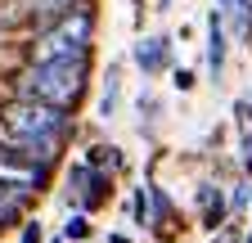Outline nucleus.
Listing matches in <instances>:
<instances>
[{
	"mask_svg": "<svg viewBox=\"0 0 252 243\" xmlns=\"http://www.w3.org/2000/svg\"><path fill=\"white\" fill-rule=\"evenodd\" d=\"M198 198H203V207H207V230H216V225H220V216H225V203H220V194H216L212 185H203V194H198Z\"/></svg>",
	"mask_w": 252,
	"mask_h": 243,
	"instance_id": "obj_7",
	"label": "nucleus"
},
{
	"mask_svg": "<svg viewBox=\"0 0 252 243\" xmlns=\"http://www.w3.org/2000/svg\"><path fill=\"white\" fill-rule=\"evenodd\" d=\"M207 68H212V77H220V68H225V32H220V14H212V23H207Z\"/></svg>",
	"mask_w": 252,
	"mask_h": 243,
	"instance_id": "obj_5",
	"label": "nucleus"
},
{
	"mask_svg": "<svg viewBox=\"0 0 252 243\" xmlns=\"http://www.w3.org/2000/svg\"><path fill=\"white\" fill-rule=\"evenodd\" d=\"M68 180L77 185V194H81V203H86V207H94V203L104 198V176H94L90 167H72V176H68Z\"/></svg>",
	"mask_w": 252,
	"mask_h": 243,
	"instance_id": "obj_4",
	"label": "nucleus"
},
{
	"mask_svg": "<svg viewBox=\"0 0 252 243\" xmlns=\"http://www.w3.org/2000/svg\"><path fill=\"white\" fill-rule=\"evenodd\" d=\"M135 63H140L144 72H162V63H167V41H162V36L140 41V45H135Z\"/></svg>",
	"mask_w": 252,
	"mask_h": 243,
	"instance_id": "obj_6",
	"label": "nucleus"
},
{
	"mask_svg": "<svg viewBox=\"0 0 252 243\" xmlns=\"http://www.w3.org/2000/svg\"><path fill=\"white\" fill-rule=\"evenodd\" d=\"M63 234H68V239H86L90 230H86V216H72L68 225H63Z\"/></svg>",
	"mask_w": 252,
	"mask_h": 243,
	"instance_id": "obj_9",
	"label": "nucleus"
},
{
	"mask_svg": "<svg viewBox=\"0 0 252 243\" xmlns=\"http://www.w3.org/2000/svg\"><path fill=\"white\" fill-rule=\"evenodd\" d=\"M243 167H248V171H252V135H248V140H243Z\"/></svg>",
	"mask_w": 252,
	"mask_h": 243,
	"instance_id": "obj_11",
	"label": "nucleus"
},
{
	"mask_svg": "<svg viewBox=\"0 0 252 243\" xmlns=\"http://www.w3.org/2000/svg\"><path fill=\"white\" fill-rule=\"evenodd\" d=\"M86 59L90 54H68V59H45V63H32L18 77V95L27 99H45L59 108H72L86 90Z\"/></svg>",
	"mask_w": 252,
	"mask_h": 243,
	"instance_id": "obj_1",
	"label": "nucleus"
},
{
	"mask_svg": "<svg viewBox=\"0 0 252 243\" xmlns=\"http://www.w3.org/2000/svg\"><path fill=\"white\" fill-rule=\"evenodd\" d=\"M5 131H9L14 140H63V135H68V117H63L59 104L18 95V99L5 108Z\"/></svg>",
	"mask_w": 252,
	"mask_h": 243,
	"instance_id": "obj_3",
	"label": "nucleus"
},
{
	"mask_svg": "<svg viewBox=\"0 0 252 243\" xmlns=\"http://www.w3.org/2000/svg\"><path fill=\"white\" fill-rule=\"evenodd\" d=\"M90 32H94V14L81 5V9H68L54 27L32 41V63H45V59H68V54H90Z\"/></svg>",
	"mask_w": 252,
	"mask_h": 243,
	"instance_id": "obj_2",
	"label": "nucleus"
},
{
	"mask_svg": "<svg viewBox=\"0 0 252 243\" xmlns=\"http://www.w3.org/2000/svg\"><path fill=\"white\" fill-rule=\"evenodd\" d=\"M135 216H140V225H153V198H149V185L135 194Z\"/></svg>",
	"mask_w": 252,
	"mask_h": 243,
	"instance_id": "obj_8",
	"label": "nucleus"
},
{
	"mask_svg": "<svg viewBox=\"0 0 252 243\" xmlns=\"http://www.w3.org/2000/svg\"><path fill=\"white\" fill-rule=\"evenodd\" d=\"M23 243H41V225H27L23 230Z\"/></svg>",
	"mask_w": 252,
	"mask_h": 243,
	"instance_id": "obj_10",
	"label": "nucleus"
},
{
	"mask_svg": "<svg viewBox=\"0 0 252 243\" xmlns=\"http://www.w3.org/2000/svg\"><path fill=\"white\" fill-rule=\"evenodd\" d=\"M248 243H252V239H248Z\"/></svg>",
	"mask_w": 252,
	"mask_h": 243,
	"instance_id": "obj_12",
	"label": "nucleus"
}]
</instances>
